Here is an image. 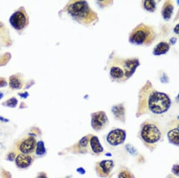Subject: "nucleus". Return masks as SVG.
Here are the masks:
<instances>
[{"instance_id":"5","label":"nucleus","mask_w":179,"mask_h":178,"mask_svg":"<svg viewBox=\"0 0 179 178\" xmlns=\"http://www.w3.org/2000/svg\"><path fill=\"white\" fill-rule=\"evenodd\" d=\"M155 38L152 28L144 24L138 25L130 34V41L136 44H149Z\"/></svg>"},{"instance_id":"15","label":"nucleus","mask_w":179,"mask_h":178,"mask_svg":"<svg viewBox=\"0 0 179 178\" xmlns=\"http://www.w3.org/2000/svg\"><path fill=\"white\" fill-rule=\"evenodd\" d=\"M10 86L13 89H19L22 86V80L16 75L12 76L10 78Z\"/></svg>"},{"instance_id":"16","label":"nucleus","mask_w":179,"mask_h":178,"mask_svg":"<svg viewBox=\"0 0 179 178\" xmlns=\"http://www.w3.org/2000/svg\"><path fill=\"white\" fill-rule=\"evenodd\" d=\"M90 136H85L78 143V147L79 149L80 150H85L87 149V147L90 143Z\"/></svg>"},{"instance_id":"18","label":"nucleus","mask_w":179,"mask_h":178,"mask_svg":"<svg viewBox=\"0 0 179 178\" xmlns=\"http://www.w3.org/2000/svg\"><path fill=\"white\" fill-rule=\"evenodd\" d=\"M145 8L150 12H153L156 8V3L154 1H145L144 2Z\"/></svg>"},{"instance_id":"19","label":"nucleus","mask_w":179,"mask_h":178,"mask_svg":"<svg viewBox=\"0 0 179 178\" xmlns=\"http://www.w3.org/2000/svg\"><path fill=\"white\" fill-rule=\"evenodd\" d=\"M118 178H134L133 174L127 169H122L118 176Z\"/></svg>"},{"instance_id":"7","label":"nucleus","mask_w":179,"mask_h":178,"mask_svg":"<svg viewBox=\"0 0 179 178\" xmlns=\"http://www.w3.org/2000/svg\"><path fill=\"white\" fill-rule=\"evenodd\" d=\"M36 142L35 139L32 136H28L22 140L19 143V151L25 154L31 155L36 149Z\"/></svg>"},{"instance_id":"11","label":"nucleus","mask_w":179,"mask_h":178,"mask_svg":"<svg viewBox=\"0 0 179 178\" xmlns=\"http://www.w3.org/2000/svg\"><path fill=\"white\" fill-rule=\"evenodd\" d=\"M114 162L111 160H105L100 162L97 166V171L100 176L105 177L110 172L112 168L113 167Z\"/></svg>"},{"instance_id":"12","label":"nucleus","mask_w":179,"mask_h":178,"mask_svg":"<svg viewBox=\"0 0 179 178\" xmlns=\"http://www.w3.org/2000/svg\"><path fill=\"white\" fill-rule=\"evenodd\" d=\"M90 146L91 149L94 153L99 154L103 151V147L100 145L98 138L96 136H90Z\"/></svg>"},{"instance_id":"24","label":"nucleus","mask_w":179,"mask_h":178,"mask_svg":"<svg viewBox=\"0 0 179 178\" xmlns=\"http://www.w3.org/2000/svg\"><path fill=\"white\" fill-rule=\"evenodd\" d=\"M126 147H127V151L131 154H134V152H135L136 151L135 149H134V148L131 145H127L126 146Z\"/></svg>"},{"instance_id":"22","label":"nucleus","mask_w":179,"mask_h":178,"mask_svg":"<svg viewBox=\"0 0 179 178\" xmlns=\"http://www.w3.org/2000/svg\"><path fill=\"white\" fill-rule=\"evenodd\" d=\"M16 156L17 155L16 154V152H10L8 155H7V160H9V161H15V159H16Z\"/></svg>"},{"instance_id":"25","label":"nucleus","mask_w":179,"mask_h":178,"mask_svg":"<svg viewBox=\"0 0 179 178\" xmlns=\"http://www.w3.org/2000/svg\"><path fill=\"white\" fill-rule=\"evenodd\" d=\"M171 122L172 123L173 125H174L179 130V120H174L171 121Z\"/></svg>"},{"instance_id":"33","label":"nucleus","mask_w":179,"mask_h":178,"mask_svg":"<svg viewBox=\"0 0 179 178\" xmlns=\"http://www.w3.org/2000/svg\"><path fill=\"white\" fill-rule=\"evenodd\" d=\"M178 100H179V95H178Z\"/></svg>"},{"instance_id":"26","label":"nucleus","mask_w":179,"mask_h":178,"mask_svg":"<svg viewBox=\"0 0 179 178\" xmlns=\"http://www.w3.org/2000/svg\"><path fill=\"white\" fill-rule=\"evenodd\" d=\"M6 85H7V82H5V80L3 79V78L0 79V87L5 86Z\"/></svg>"},{"instance_id":"1","label":"nucleus","mask_w":179,"mask_h":178,"mask_svg":"<svg viewBox=\"0 0 179 178\" xmlns=\"http://www.w3.org/2000/svg\"><path fill=\"white\" fill-rule=\"evenodd\" d=\"M140 136L146 147L150 149H154L162 140L164 134L157 122L148 121L145 122L141 126Z\"/></svg>"},{"instance_id":"6","label":"nucleus","mask_w":179,"mask_h":178,"mask_svg":"<svg viewBox=\"0 0 179 178\" xmlns=\"http://www.w3.org/2000/svg\"><path fill=\"white\" fill-rule=\"evenodd\" d=\"M10 22L13 26L18 30L25 28L28 24V16L25 10L22 8L15 12L10 18Z\"/></svg>"},{"instance_id":"28","label":"nucleus","mask_w":179,"mask_h":178,"mask_svg":"<svg viewBox=\"0 0 179 178\" xmlns=\"http://www.w3.org/2000/svg\"><path fill=\"white\" fill-rule=\"evenodd\" d=\"M77 172H78L79 173H80L81 174H84L85 173V171L83 168H78L77 169Z\"/></svg>"},{"instance_id":"29","label":"nucleus","mask_w":179,"mask_h":178,"mask_svg":"<svg viewBox=\"0 0 179 178\" xmlns=\"http://www.w3.org/2000/svg\"><path fill=\"white\" fill-rule=\"evenodd\" d=\"M174 32L179 35V24H178L175 28H174Z\"/></svg>"},{"instance_id":"21","label":"nucleus","mask_w":179,"mask_h":178,"mask_svg":"<svg viewBox=\"0 0 179 178\" xmlns=\"http://www.w3.org/2000/svg\"><path fill=\"white\" fill-rule=\"evenodd\" d=\"M171 172L174 176H179V164H176L173 165L172 169H171Z\"/></svg>"},{"instance_id":"9","label":"nucleus","mask_w":179,"mask_h":178,"mask_svg":"<svg viewBox=\"0 0 179 178\" xmlns=\"http://www.w3.org/2000/svg\"><path fill=\"white\" fill-rule=\"evenodd\" d=\"M108 122V118L103 112H98L93 114L92 125L96 130H100L104 127Z\"/></svg>"},{"instance_id":"10","label":"nucleus","mask_w":179,"mask_h":178,"mask_svg":"<svg viewBox=\"0 0 179 178\" xmlns=\"http://www.w3.org/2000/svg\"><path fill=\"white\" fill-rule=\"evenodd\" d=\"M32 160L33 157L31 155L20 153L17 155L15 163L19 168H25L31 164Z\"/></svg>"},{"instance_id":"17","label":"nucleus","mask_w":179,"mask_h":178,"mask_svg":"<svg viewBox=\"0 0 179 178\" xmlns=\"http://www.w3.org/2000/svg\"><path fill=\"white\" fill-rule=\"evenodd\" d=\"M46 147H45L44 143L42 141L40 140L39 142L36 143V149H35V154L37 155H42L45 153H46Z\"/></svg>"},{"instance_id":"30","label":"nucleus","mask_w":179,"mask_h":178,"mask_svg":"<svg viewBox=\"0 0 179 178\" xmlns=\"http://www.w3.org/2000/svg\"><path fill=\"white\" fill-rule=\"evenodd\" d=\"M0 121H3V122H9L8 120H7V119L4 118L3 117H1V116H0Z\"/></svg>"},{"instance_id":"3","label":"nucleus","mask_w":179,"mask_h":178,"mask_svg":"<svg viewBox=\"0 0 179 178\" xmlns=\"http://www.w3.org/2000/svg\"><path fill=\"white\" fill-rule=\"evenodd\" d=\"M138 64L137 59H117L111 66L110 76L118 81H124L131 76Z\"/></svg>"},{"instance_id":"32","label":"nucleus","mask_w":179,"mask_h":178,"mask_svg":"<svg viewBox=\"0 0 179 178\" xmlns=\"http://www.w3.org/2000/svg\"><path fill=\"white\" fill-rule=\"evenodd\" d=\"M3 96V94L1 93V92H0V100H1V99H2Z\"/></svg>"},{"instance_id":"13","label":"nucleus","mask_w":179,"mask_h":178,"mask_svg":"<svg viewBox=\"0 0 179 178\" xmlns=\"http://www.w3.org/2000/svg\"><path fill=\"white\" fill-rule=\"evenodd\" d=\"M170 49L169 44L166 42H161L156 46L154 49L153 54L159 55L167 53Z\"/></svg>"},{"instance_id":"31","label":"nucleus","mask_w":179,"mask_h":178,"mask_svg":"<svg viewBox=\"0 0 179 178\" xmlns=\"http://www.w3.org/2000/svg\"><path fill=\"white\" fill-rule=\"evenodd\" d=\"M167 178H177V177H176L174 176V175H170L167 177Z\"/></svg>"},{"instance_id":"8","label":"nucleus","mask_w":179,"mask_h":178,"mask_svg":"<svg viewBox=\"0 0 179 178\" xmlns=\"http://www.w3.org/2000/svg\"><path fill=\"white\" fill-rule=\"evenodd\" d=\"M126 137L125 132L120 129H116L109 132L107 137L108 143L112 145H118L122 143Z\"/></svg>"},{"instance_id":"23","label":"nucleus","mask_w":179,"mask_h":178,"mask_svg":"<svg viewBox=\"0 0 179 178\" xmlns=\"http://www.w3.org/2000/svg\"><path fill=\"white\" fill-rule=\"evenodd\" d=\"M2 176L3 178H11V173L7 171V170H3L2 171Z\"/></svg>"},{"instance_id":"2","label":"nucleus","mask_w":179,"mask_h":178,"mask_svg":"<svg viewBox=\"0 0 179 178\" xmlns=\"http://www.w3.org/2000/svg\"><path fill=\"white\" fill-rule=\"evenodd\" d=\"M68 11L77 20L84 24H91L98 19L96 14L84 1H73L68 6Z\"/></svg>"},{"instance_id":"27","label":"nucleus","mask_w":179,"mask_h":178,"mask_svg":"<svg viewBox=\"0 0 179 178\" xmlns=\"http://www.w3.org/2000/svg\"><path fill=\"white\" fill-rule=\"evenodd\" d=\"M36 178H47V176L46 173L42 172V173H40Z\"/></svg>"},{"instance_id":"4","label":"nucleus","mask_w":179,"mask_h":178,"mask_svg":"<svg viewBox=\"0 0 179 178\" xmlns=\"http://www.w3.org/2000/svg\"><path fill=\"white\" fill-rule=\"evenodd\" d=\"M149 110L156 114L166 112L171 106V100L166 94L153 91L149 95L147 101Z\"/></svg>"},{"instance_id":"20","label":"nucleus","mask_w":179,"mask_h":178,"mask_svg":"<svg viewBox=\"0 0 179 178\" xmlns=\"http://www.w3.org/2000/svg\"><path fill=\"white\" fill-rule=\"evenodd\" d=\"M17 103V101L16 99L11 98L10 100H9L8 101H7L5 104V105L7 106L13 107H15L16 106Z\"/></svg>"},{"instance_id":"14","label":"nucleus","mask_w":179,"mask_h":178,"mask_svg":"<svg viewBox=\"0 0 179 178\" xmlns=\"http://www.w3.org/2000/svg\"><path fill=\"white\" fill-rule=\"evenodd\" d=\"M173 10V6L172 3L170 1H167L165 3L162 10V16L164 18L168 20L170 18L171 14H172Z\"/></svg>"}]
</instances>
